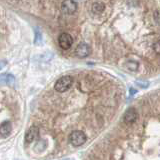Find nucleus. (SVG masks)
Returning a JSON list of instances; mask_svg holds the SVG:
<instances>
[{"instance_id": "obj_1", "label": "nucleus", "mask_w": 160, "mask_h": 160, "mask_svg": "<svg viewBox=\"0 0 160 160\" xmlns=\"http://www.w3.org/2000/svg\"><path fill=\"white\" fill-rule=\"evenodd\" d=\"M73 83V78L69 75H66V76H62L61 78H59L56 83L54 85V89L56 90L57 92H65L72 86Z\"/></svg>"}, {"instance_id": "obj_2", "label": "nucleus", "mask_w": 160, "mask_h": 160, "mask_svg": "<svg viewBox=\"0 0 160 160\" xmlns=\"http://www.w3.org/2000/svg\"><path fill=\"white\" fill-rule=\"evenodd\" d=\"M86 134H85L81 130H75L71 134H70V142L75 147L81 146L85 142H86Z\"/></svg>"}, {"instance_id": "obj_3", "label": "nucleus", "mask_w": 160, "mask_h": 160, "mask_svg": "<svg viewBox=\"0 0 160 160\" xmlns=\"http://www.w3.org/2000/svg\"><path fill=\"white\" fill-rule=\"evenodd\" d=\"M58 44H59L60 48L67 50L72 46L73 38L71 35L68 33H62V34H60L58 37Z\"/></svg>"}, {"instance_id": "obj_4", "label": "nucleus", "mask_w": 160, "mask_h": 160, "mask_svg": "<svg viewBox=\"0 0 160 160\" xmlns=\"http://www.w3.org/2000/svg\"><path fill=\"white\" fill-rule=\"evenodd\" d=\"M61 9L66 14H73L77 10V3L73 0H64L61 5Z\"/></svg>"}, {"instance_id": "obj_5", "label": "nucleus", "mask_w": 160, "mask_h": 160, "mask_svg": "<svg viewBox=\"0 0 160 160\" xmlns=\"http://www.w3.org/2000/svg\"><path fill=\"white\" fill-rule=\"evenodd\" d=\"M90 53H91V48H90V46L86 43L79 44L76 47V49H75V54H76V56L79 58L87 57V56H89Z\"/></svg>"}, {"instance_id": "obj_6", "label": "nucleus", "mask_w": 160, "mask_h": 160, "mask_svg": "<svg viewBox=\"0 0 160 160\" xmlns=\"http://www.w3.org/2000/svg\"><path fill=\"white\" fill-rule=\"evenodd\" d=\"M138 117L137 115V111L135 110L134 108L130 107L128 108L126 111L124 113V116H123V121L126 123V124H132L136 121V119Z\"/></svg>"}, {"instance_id": "obj_7", "label": "nucleus", "mask_w": 160, "mask_h": 160, "mask_svg": "<svg viewBox=\"0 0 160 160\" xmlns=\"http://www.w3.org/2000/svg\"><path fill=\"white\" fill-rule=\"evenodd\" d=\"M38 135H39L38 127L31 126L26 131V133H25V141H26V143H32L38 137Z\"/></svg>"}, {"instance_id": "obj_8", "label": "nucleus", "mask_w": 160, "mask_h": 160, "mask_svg": "<svg viewBox=\"0 0 160 160\" xmlns=\"http://www.w3.org/2000/svg\"><path fill=\"white\" fill-rule=\"evenodd\" d=\"M12 131V124L9 121H4L0 125V135L3 137H6Z\"/></svg>"}, {"instance_id": "obj_9", "label": "nucleus", "mask_w": 160, "mask_h": 160, "mask_svg": "<svg viewBox=\"0 0 160 160\" xmlns=\"http://www.w3.org/2000/svg\"><path fill=\"white\" fill-rule=\"evenodd\" d=\"M15 81V77L13 76L12 74L10 73H6V74H3V75H0V83L2 84H12Z\"/></svg>"}, {"instance_id": "obj_10", "label": "nucleus", "mask_w": 160, "mask_h": 160, "mask_svg": "<svg viewBox=\"0 0 160 160\" xmlns=\"http://www.w3.org/2000/svg\"><path fill=\"white\" fill-rule=\"evenodd\" d=\"M104 9H105V6H104V4L101 3V2H95L93 5H92V11L93 13L95 14H100V13H102L104 11Z\"/></svg>"}, {"instance_id": "obj_11", "label": "nucleus", "mask_w": 160, "mask_h": 160, "mask_svg": "<svg viewBox=\"0 0 160 160\" xmlns=\"http://www.w3.org/2000/svg\"><path fill=\"white\" fill-rule=\"evenodd\" d=\"M126 66H127V68H128L129 70H132V71H135V70H137V69H138L139 64H138L136 61H129V62H127Z\"/></svg>"}, {"instance_id": "obj_12", "label": "nucleus", "mask_w": 160, "mask_h": 160, "mask_svg": "<svg viewBox=\"0 0 160 160\" xmlns=\"http://www.w3.org/2000/svg\"><path fill=\"white\" fill-rule=\"evenodd\" d=\"M41 33L39 32V30L35 29V44H38L41 42Z\"/></svg>"}, {"instance_id": "obj_13", "label": "nucleus", "mask_w": 160, "mask_h": 160, "mask_svg": "<svg viewBox=\"0 0 160 160\" xmlns=\"http://www.w3.org/2000/svg\"><path fill=\"white\" fill-rule=\"evenodd\" d=\"M153 50H154L156 54L160 55V39L157 40V41L154 43V45H153Z\"/></svg>"}, {"instance_id": "obj_14", "label": "nucleus", "mask_w": 160, "mask_h": 160, "mask_svg": "<svg viewBox=\"0 0 160 160\" xmlns=\"http://www.w3.org/2000/svg\"><path fill=\"white\" fill-rule=\"evenodd\" d=\"M136 84L142 88H147L149 86V83L147 81H136Z\"/></svg>"}, {"instance_id": "obj_15", "label": "nucleus", "mask_w": 160, "mask_h": 160, "mask_svg": "<svg viewBox=\"0 0 160 160\" xmlns=\"http://www.w3.org/2000/svg\"><path fill=\"white\" fill-rule=\"evenodd\" d=\"M154 19H155V21H156V23L160 25V11H158V10H156V11L154 12Z\"/></svg>"}, {"instance_id": "obj_16", "label": "nucleus", "mask_w": 160, "mask_h": 160, "mask_svg": "<svg viewBox=\"0 0 160 160\" xmlns=\"http://www.w3.org/2000/svg\"><path fill=\"white\" fill-rule=\"evenodd\" d=\"M6 64H7V62L5 61V60H2V61H0V70H1L2 68H4V66Z\"/></svg>"}, {"instance_id": "obj_17", "label": "nucleus", "mask_w": 160, "mask_h": 160, "mask_svg": "<svg viewBox=\"0 0 160 160\" xmlns=\"http://www.w3.org/2000/svg\"><path fill=\"white\" fill-rule=\"evenodd\" d=\"M135 93H137V90H134V88H130V94L133 95Z\"/></svg>"}]
</instances>
